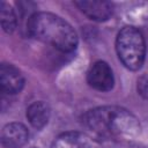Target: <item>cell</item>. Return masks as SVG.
<instances>
[{
  "instance_id": "6da1fadb",
  "label": "cell",
  "mask_w": 148,
  "mask_h": 148,
  "mask_svg": "<svg viewBox=\"0 0 148 148\" xmlns=\"http://www.w3.org/2000/svg\"><path fill=\"white\" fill-rule=\"evenodd\" d=\"M84 127L101 139H134L141 132L139 119L127 109L117 105H103L82 114Z\"/></svg>"
},
{
  "instance_id": "7a4b0ae2",
  "label": "cell",
  "mask_w": 148,
  "mask_h": 148,
  "mask_svg": "<svg viewBox=\"0 0 148 148\" xmlns=\"http://www.w3.org/2000/svg\"><path fill=\"white\" fill-rule=\"evenodd\" d=\"M27 30L35 39L46 43L62 52H72L79 44V37L74 28L53 13H34L28 18Z\"/></svg>"
},
{
  "instance_id": "3957f363",
  "label": "cell",
  "mask_w": 148,
  "mask_h": 148,
  "mask_svg": "<svg viewBox=\"0 0 148 148\" xmlns=\"http://www.w3.org/2000/svg\"><path fill=\"white\" fill-rule=\"evenodd\" d=\"M116 52L127 69L139 71L146 59V42L142 32L133 25L124 27L116 37Z\"/></svg>"
},
{
  "instance_id": "277c9868",
  "label": "cell",
  "mask_w": 148,
  "mask_h": 148,
  "mask_svg": "<svg viewBox=\"0 0 148 148\" xmlns=\"http://www.w3.org/2000/svg\"><path fill=\"white\" fill-rule=\"evenodd\" d=\"M88 84L98 91H110L114 86V75L112 68L103 60L95 61L87 73Z\"/></svg>"
},
{
  "instance_id": "5b68a950",
  "label": "cell",
  "mask_w": 148,
  "mask_h": 148,
  "mask_svg": "<svg viewBox=\"0 0 148 148\" xmlns=\"http://www.w3.org/2000/svg\"><path fill=\"white\" fill-rule=\"evenodd\" d=\"M51 148H106L96 138L83 132L69 131L59 134L52 142Z\"/></svg>"
},
{
  "instance_id": "8992f818",
  "label": "cell",
  "mask_w": 148,
  "mask_h": 148,
  "mask_svg": "<svg viewBox=\"0 0 148 148\" xmlns=\"http://www.w3.org/2000/svg\"><path fill=\"white\" fill-rule=\"evenodd\" d=\"M25 80L22 72L13 64L2 62L0 67L1 91L7 95H15L24 87Z\"/></svg>"
},
{
  "instance_id": "52a82bcc",
  "label": "cell",
  "mask_w": 148,
  "mask_h": 148,
  "mask_svg": "<svg viewBox=\"0 0 148 148\" xmlns=\"http://www.w3.org/2000/svg\"><path fill=\"white\" fill-rule=\"evenodd\" d=\"M74 3L87 17L97 22L109 20L113 13L112 3L104 0H80Z\"/></svg>"
},
{
  "instance_id": "ba28073f",
  "label": "cell",
  "mask_w": 148,
  "mask_h": 148,
  "mask_svg": "<svg viewBox=\"0 0 148 148\" xmlns=\"http://www.w3.org/2000/svg\"><path fill=\"white\" fill-rule=\"evenodd\" d=\"M29 140V131L21 123H9L1 131V143L6 148H21Z\"/></svg>"
},
{
  "instance_id": "9c48e42d",
  "label": "cell",
  "mask_w": 148,
  "mask_h": 148,
  "mask_svg": "<svg viewBox=\"0 0 148 148\" xmlns=\"http://www.w3.org/2000/svg\"><path fill=\"white\" fill-rule=\"evenodd\" d=\"M51 110L47 103L43 101H36L31 103L27 109V118L32 127L39 130L43 128L50 120Z\"/></svg>"
},
{
  "instance_id": "30bf717a",
  "label": "cell",
  "mask_w": 148,
  "mask_h": 148,
  "mask_svg": "<svg viewBox=\"0 0 148 148\" xmlns=\"http://www.w3.org/2000/svg\"><path fill=\"white\" fill-rule=\"evenodd\" d=\"M0 21H1V27L5 32L12 34L17 25V18L16 14L13 9V7L6 2H1V8H0Z\"/></svg>"
},
{
  "instance_id": "8fae6325",
  "label": "cell",
  "mask_w": 148,
  "mask_h": 148,
  "mask_svg": "<svg viewBox=\"0 0 148 148\" xmlns=\"http://www.w3.org/2000/svg\"><path fill=\"white\" fill-rule=\"evenodd\" d=\"M136 90L142 98L148 99V74H143L138 79Z\"/></svg>"
}]
</instances>
